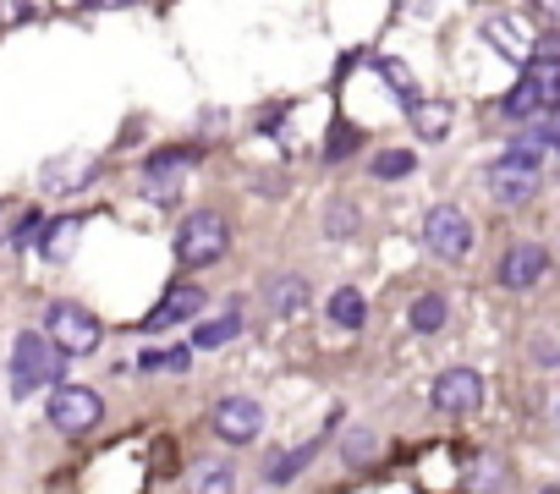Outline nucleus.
I'll list each match as a JSON object with an SVG mask.
<instances>
[{"label":"nucleus","instance_id":"nucleus-1","mask_svg":"<svg viewBox=\"0 0 560 494\" xmlns=\"http://www.w3.org/2000/svg\"><path fill=\"white\" fill-rule=\"evenodd\" d=\"M538 138H527V143H516V149H505L489 170H483V187H489V198L494 203H505V209H522V203H533V192H538Z\"/></svg>","mask_w":560,"mask_h":494},{"label":"nucleus","instance_id":"nucleus-2","mask_svg":"<svg viewBox=\"0 0 560 494\" xmlns=\"http://www.w3.org/2000/svg\"><path fill=\"white\" fill-rule=\"evenodd\" d=\"M505 121H527V116H560V61H527V72L516 78V89L500 99Z\"/></svg>","mask_w":560,"mask_h":494},{"label":"nucleus","instance_id":"nucleus-3","mask_svg":"<svg viewBox=\"0 0 560 494\" xmlns=\"http://www.w3.org/2000/svg\"><path fill=\"white\" fill-rule=\"evenodd\" d=\"M225 247H231V225H225L220 214L198 209V214H187L182 231H176V264H182V270H209V264L225 259Z\"/></svg>","mask_w":560,"mask_h":494},{"label":"nucleus","instance_id":"nucleus-4","mask_svg":"<svg viewBox=\"0 0 560 494\" xmlns=\"http://www.w3.org/2000/svg\"><path fill=\"white\" fill-rule=\"evenodd\" d=\"M61 363L67 357L39 330H18V341H12V396H34L39 385H56Z\"/></svg>","mask_w":560,"mask_h":494},{"label":"nucleus","instance_id":"nucleus-5","mask_svg":"<svg viewBox=\"0 0 560 494\" xmlns=\"http://www.w3.org/2000/svg\"><path fill=\"white\" fill-rule=\"evenodd\" d=\"M45 341L61 357H89L100 346V319L83 303H50L45 308Z\"/></svg>","mask_w":560,"mask_h":494},{"label":"nucleus","instance_id":"nucleus-6","mask_svg":"<svg viewBox=\"0 0 560 494\" xmlns=\"http://www.w3.org/2000/svg\"><path fill=\"white\" fill-rule=\"evenodd\" d=\"M423 247L434 259H445V264H462L472 254V220L456 203H434L423 214Z\"/></svg>","mask_w":560,"mask_h":494},{"label":"nucleus","instance_id":"nucleus-7","mask_svg":"<svg viewBox=\"0 0 560 494\" xmlns=\"http://www.w3.org/2000/svg\"><path fill=\"white\" fill-rule=\"evenodd\" d=\"M187 170H192V149H160V154L143 160V170H138V192H143L149 203H176Z\"/></svg>","mask_w":560,"mask_h":494},{"label":"nucleus","instance_id":"nucleus-8","mask_svg":"<svg viewBox=\"0 0 560 494\" xmlns=\"http://www.w3.org/2000/svg\"><path fill=\"white\" fill-rule=\"evenodd\" d=\"M100 417H105V401L89 385H56L50 390V423L61 434H94Z\"/></svg>","mask_w":560,"mask_h":494},{"label":"nucleus","instance_id":"nucleus-9","mask_svg":"<svg viewBox=\"0 0 560 494\" xmlns=\"http://www.w3.org/2000/svg\"><path fill=\"white\" fill-rule=\"evenodd\" d=\"M429 401H434V412L467 417V412L483 407V374H478V368H445V374L429 385Z\"/></svg>","mask_w":560,"mask_h":494},{"label":"nucleus","instance_id":"nucleus-10","mask_svg":"<svg viewBox=\"0 0 560 494\" xmlns=\"http://www.w3.org/2000/svg\"><path fill=\"white\" fill-rule=\"evenodd\" d=\"M209 428H214L225 445H253V439L264 434V407H258L253 396H225V401H214Z\"/></svg>","mask_w":560,"mask_h":494},{"label":"nucleus","instance_id":"nucleus-11","mask_svg":"<svg viewBox=\"0 0 560 494\" xmlns=\"http://www.w3.org/2000/svg\"><path fill=\"white\" fill-rule=\"evenodd\" d=\"M549 270V247L538 242H511L505 247V259H500V286L505 292H533Z\"/></svg>","mask_w":560,"mask_h":494},{"label":"nucleus","instance_id":"nucleus-12","mask_svg":"<svg viewBox=\"0 0 560 494\" xmlns=\"http://www.w3.org/2000/svg\"><path fill=\"white\" fill-rule=\"evenodd\" d=\"M94 176H100V160L94 154H61V160H45V170H39L45 192H78Z\"/></svg>","mask_w":560,"mask_h":494},{"label":"nucleus","instance_id":"nucleus-13","mask_svg":"<svg viewBox=\"0 0 560 494\" xmlns=\"http://www.w3.org/2000/svg\"><path fill=\"white\" fill-rule=\"evenodd\" d=\"M198 308H203V292H198V286H171V292H165V303H160V308H154V314L143 319V330H165V325H182V319H192Z\"/></svg>","mask_w":560,"mask_h":494},{"label":"nucleus","instance_id":"nucleus-14","mask_svg":"<svg viewBox=\"0 0 560 494\" xmlns=\"http://www.w3.org/2000/svg\"><path fill=\"white\" fill-rule=\"evenodd\" d=\"M78 231H83V220H78V214L45 220V231H39V254H45L50 264H67V259H72V242H78Z\"/></svg>","mask_w":560,"mask_h":494},{"label":"nucleus","instance_id":"nucleus-15","mask_svg":"<svg viewBox=\"0 0 560 494\" xmlns=\"http://www.w3.org/2000/svg\"><path fill=\"white\" fill-rule=\"evenodd\" d=\"M445 319H451V303H445L440 292H423V297L407 308V325H412L418 336H440V330H445Z\"/></svg>","mask_w":560,"mask_h":494},{"label":"nucleus","instance_id":"nucleus-16","mask_svg":"<svg viewBox=\"0 0 560 494\" xmlns=\"http://www.w3.org/2000/svg\"><path fill=\"white\" fill-rule=\"evenodd\" d=\"M236 336H242V314L225 308L220 319H203V325L192 330V346H198V352H214V346H225V341H236Z\"/></svg>","mask_w":560,"mask_h":494},{"label":"nucleus","instance_id":"nucleus-17","mask_svg":"<svg viewBox=\"0 0 560 494\" xmlns=\"http://www.w3.org/2000/svg\"><path fill=\"white\" fill-rule=\"evenodd\" d=\"M330 319H336L341 330H363V319H369V297H363L358 286L330 292Z\"/></svg>","mask_w":560,"mask_h":494},{"label":"nucleus","instance_id":"nucleus-18","mask_svg":"<svg viewBox=\"0 0 560 494\" xmlns=\"http://www.w3.org/2000/svg\"><path fill=\"white\" fill-rule=\"evenodd\" d=\"M275 314H298L303 303H308V281L303 275H280L275 286H269V297H264Z\"/></svg>","mask_w":560,"mask_h":494},{"label":"nucleus","instance_id":"nucleus-19","mask_svg":"<svg viewBox=\"0 0 560 494\" xmlns=\"http://www.w3.org/2000/svg\"><path fill=\"white\" fill-rule=\"evenodd\" d=\"M192 494H236V467L203 461V467L192 472Z\"/></svg>","mask_w":560,"mask_h":494},{"label":"nucleus","instance_id":"nucleus-20","mask_svg":"<svg viewBox=\"0 0 560 494\" xmlns=\"http://www.w3.org/2000/svg\"><path fill=\"white\" fill-rule=\"evenodd\" d=\"M369 170H374L380 181H401V176L418 170V154H412V149H385V154L369 160Z\"/></svg>","mask_w":560,"mask_h":494},{"label":"nucleus","instance_id":"nucleus-21","mask_svg":"<svg viewBox=\"0 0 560 494\" xmlns=\"http://www.w3.org/2000/svg\"><path fill=\"white\" fill-rule=\"evenodd\" d=\"M314 450H319V439H308V445H298V450H287V456H275V467H269V483H292L308 461H314Z\"/></svg>","mask_w":560,"mask_h":494},{"label":"nucleus","instance_id":"nucleus-22","mask_svg":"<svg viewBox=\"0 0 560 494\" xmlns=\"http://www.w3.org/2000/svg\"><path fill=\"white\" fill-rule=\"evenodd\" d=\"M412 127H418V138H429V143H434V138H445V132H451V110H445V105H423V99H418V105H412Z\"/></svg>","mask_w":560,"mask_h":494},{"label":"nucleus","instance_id":"nucleus-23","mask_svg":"<svg viewBox=\"0 0 560 494\" xmlns=\"http://www.w3.org/2000/svg\"><path fill=\"white\" fill-rule=\"evenodd\" d=\"M358 143H363V132L347 127V121H336V127H330V143H325V160H347Z\"/></svg>","mask_w":560,"mask_h":494},{"label":"nucleus","instance_id":"nucleus-24","mask_svg":"<svg viewBox=\"0 0 560 494\" xmlns=\"http://www.w3.org/2000/svg\"><path fill=\"white\" fill-rule=\"evenodd\" d=\"M341 456H347L352 467H363V461L374 456V434H369V428H352V434L341 439Z\"/></svg>","mask_w":560,"mask_h":494},{"label":"nucleus","instance_id":"nucleus-25","mask_svg":"<svg viewBox=\"0 0 560 494\" xmlns=\"http://www.w3.org/2000/svg\"><path fill=\"white\" fill-rule=\"evenodd\" d=\"M380 72H385V83H390L407 105H418V89H412V78H407V67H401V61H380Z\"/></svg>","mask_w":560,"mask_h":494},{"label":"nucleus","instance_id":"nucleus-26","mask_svg":"<svg viewBox=\"0 0 560 494\" xmlns=\"http://www.w3.org/2000/svg\"><path fill=\"white\" fill-rule=\"evenodd\" d=\"M347 231H358V209H352L347 198H336V209H330V236H347Z\"/></svg>","mask_w":560,"mask_h":494},{"label":"nucleus","instance_id":"nucleus-27","mask_svg":"<svg viewBox=\"0 0 560 494\" xmlns=\"http://www.w3.org/2000/svg\"><path fill=\"white\" fill-rule=\"evenodd\" d=\"M187 363H192V352H182V346L176 352H160V368H171V374H182Z\"/></svg>","mask_w":560,"mask_h":494},{"label":"nucleus","instance_id":"nucleus-28","mask_svg":"<svg viewBox=\"0 0 560 494\" xmlns=\"http://www.w3.org/2000/svg\"><path fill=\"white\" fill-rule=\"evenodd\" d=\"M538 143H549V149L560 154V116H549V121H544V132H538Z\"/></svg>","mask_w":560,"mask_h":494},{"label":"nucleus","instance_id":"nucleus-29","mask_svg":"<svg viewBox=\"0 0 560 494\" xmlns=\"http://www.w3.org/2000/svg\"><path fill=\"white\" fill-rule=\"evenodd\" d=\"M538 494H560V489H555V483H549V489H538Z\"/></svg>","mask_w":560,"mask_h":494}]
</instances>
